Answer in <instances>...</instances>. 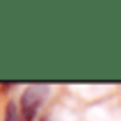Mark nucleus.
I'll use <instances>...</instances> for the list:
<instances>
[{"label":"nucleus","mask_w":121,"mask_h":121,"mask_svg":"<svg viewBox=\"0 0 121 121\" xmlns=\"http://www.w3.org/2000/svg\"><path fill=\"white\" fill-rule=\"evenodd\" d=\"M5 121H23V117H21V110L16 103H7V108H5Z\"/></svg>","instance_id":"nucleus-2"},{"label":"nucleus","mask_w":121,"mask_h":121,"mask_svg":"<svg viewBox=\"0 0 121 121\" xmlns=\"http://www.w3.org/2000/svg\"><path fill=\"white\" fill-rule=\"evenodd\" d=\"M41 121H53V117H46V119H41Z\"/></svg>","instance_id":"nucleus-3"},{"label":"nucleus","mask_w":121,"mask_h":121,"mask_svg":"<svg viewBox=\"0 0 121 121\" xmlns=\"http://www.w3.org/2000/svg\"><path fill=\"white\" fill-rule=\"evenodd\" d=\"M46 96H48V87L46 85H30V87L23 91L21 105H18L23 121H34L37 119L41 105H43V101H46Z\"/></svg>","instance_id":"nucleus-1"}]
</instances>
